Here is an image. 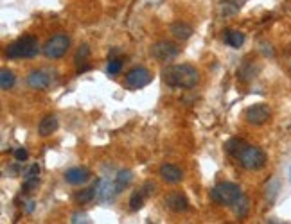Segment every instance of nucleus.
Wrapping results in <instances>:
<instances>
[{
  "label": "nucleus",
  "instance_id": "nucleus-1",
  "mask_svg": "<svg viewBox=\"0 0 291 224\" xmlns=\"http://www.w3.org/2000/svg\"><path fill=\"white\" fill-rule=\"evenodd\" d=\"M162 79L171 88L191 90L199 83V72L192 65H171L162 72Z\"/></svg>",
  "mask_w": 291,
  "mask_h": 224
},
{
  "label": "nucleus",
  "instance_id": "nucleus-2",
  "mask_svg": "<svg viewBox=\"0 0 291 224\" xmlns=\"http://www.w3.org/2000/svg\"><path fill=\"white\" fill-rule=\"evenodd\" d=\"M40 52V45H38V38L32 34L22 36L20 39H16L14 43H11L6 49V56L7 59H32L36 57Z\"/></svg>",
  "mask_w": 291,
  "mask_h": 224
},
{
  "label": "nucleus",
  "instance_id": "nucleus-3",
  "mask_svg": "<svg viewBox=\"0 0 291 224\" xmlns=\"http://www.w3.org/2000/svg\"><path fill=\"white\" fill-rule=\"evenodd\" d=\"M241 196H243L241 187L230 181L217 183V185L210 190V197H212L214 203L220 205V207H232Z\"/></svg>",
  "mask_w": 291,
  "mask_h": 224
},
{
  "label": "nucleus",
  "instance_id": "nucleus-4",
  "mask_svg": "<svg viewBox=\"0 0 291 224\" xmlns=\"http://www.w3.org/2000/svg\"><path fill=\"white\" fill-rule=\"evenodd\" d=\"M238 160L248 171H259L266 165V153L257 146H246L238 156Z\"/></svg>",
  "mask_w": 291,
  "mask_h": 224
},
{
  "label": "nucleus",
  "instance_id": "nucleus-5",
  "mask_svg": "<svg viewBox=\"0 0 291 224\" xmlns=\"http://www.w3.org/2000/svg\"><path fill=\"white\" fill-rule=\"evenodd\" d=\"M68 49H70V38L67 34H56L45 43L43 54L49 59H60L67 54Z\"/></svg>",
  "mask_w": 291,
  "mask_h": 224
},
{
  "label": "nucleus",
  "instance_id": "nucleus-6",
  "mask_svg": "<svg viewBox=\"0 0 291 224\" xmlns=\"http://www.w3.org/2000/svg\"><path fill=\"white\" fill-rule=\"evenodd\" d=\"M151 54L156 61H160V63H169V61L176 59L178 54H180V49H178L173 42L160 39V42H156L155 45H153Z\"/></svg>",
  "mask_w": 291,
  "mask_h": 224
},
{
  "label": "nucleus",
  "instance_id": "nucleus-7",
  "mask_svg": "<svg viewBox=\"0 0 291 224\" xmlns=\"http://www.w3.org/2000/svg\"><path fill=\"white\" fill-rule=\"evenodd\" d=\"M96 199L99 203H114V199L117 197L119 189L115 185V181H110V179H97L96 183Z\"/></svg>",
  "mask_w": 291,
  "mask_h": 224
},
{
  "label": "nucleus",
  "instance_id": "nucleus-8",
  "mask_svg": "<svg viewBox=\"0 0 291 224\" xmlns=\"http://www.w3.org/2000/svg\"><path fill=\"white\" fill-rule=\"evenodd\" d=\"M245 117L248 120V124L252 126H263L266 124L268 120L271 118V110L268 104H253L250 106L248 110L245 111Z\"/></svg>",
  "mask_w": 291,
  "mask_h": 224
},
{
  "label": "nucleus",
  "instance_id": "nucleus-9",
  "mask_svg": "<svg viewBox=\"0 0 291 224\" xmlns=\"http://www.w3.org/2000/svg\"><path fill=\"white\" fill-rule=\"evenodd\" d=\"M153 75L148 68L144 67H137V68H132V70L126 74V85L133 90H139V88H144L151 83Z\"/></svg>",
  "mask_w": 291,
  "mask_h": 224
},
{
  "label": "nucleus",
  "instance_id": "nucleus-10",
  "mask_svg": "<svg viewBox=\"0 0 291 224\" xmlns=\"http://www.w3.org/2000/svg\"><path fill=\"white\" fill-rule=\"evenodd\" d=\"M52 74L49 70H32L27 75V85L32 90H47L52 85Z\"/></svg>",
  "mask_w": 291,
  "mask_h": 224
},
{
  "label": "nucleus",
  "instance_id": "nucleus-11",
  "mask_svg": "<svg viewBox=\"0 0 291 224\" xmlns=\"http://www.w3.org/2000/svg\"><path fill=\"white\" fill-rule=\"evenodd\" d=\"M160 178L163 179L166 183H180L181 178H184V172L178 165H173V164H163L158 171Z\"/></svg>",
  "mask_w": 291,
  "mask_h": 224
},
{
  "label": "nucleus",
  "instance_id": "nucleus-12",
  "mask_svg": "<svg viewBox=\"0 0 291 224\" xmlns=\"http://www.w3.org/2000/svg\"><path fill=\"white\" fill-rule=\"evenodd\" d=\"M163 201H166V207L169 208V210H173V212H185L189 208L187 197H185L184 194H180V192L167 194Z\"/></svg>",
  "mask_w": 291,
  "mask_h": 224
},
{
  "label": "nucleus",
  "instance_id": "nucleus-13",
  "mask_svg": "<svg viewBox=\"0 0 291 224\" xmlns=\"http://www.w3.org/2000/svg\"><path fill=\"white\" fill-rule=\"evenodd\" d=\"M90 178V171L86 167H72L65 172V179L70 185H83Z\"/></svg>",
  "mask_w": 291,
  "mask_h": 224
},
{
  "label": "nucleus",
  "instance_id": "nucleus-14",
  "mask_svg": "<svg viewBox=\"0 0 291 224\" xmlns=\"http://www.w3.org/2000/svg\"><path fill=\"white\" fill-rule=\"evenodd\" d=\"M56 129H58V117L56 115H47V117H43L42 122H40L38 135L47 138V136H50L52 133H56Z\"/></svg>",
  "mask_w": 291,
  "mask_h": 224
},
{
  "label": "nucleus",
  "instance_id": "nucleus-15",
  "mask_svg": "<svg viewBox=\"0 0 291 224\" xmlns=\"http://www.w3.org/2000/svg\"><path fill=\"white\" fill-rule=\"evenodd\" d=\"M171 34L178 39H187L192 36V27L187 22H174L171 24Z\"/></svg>",
  "mask_w": 291,
  "mask_h": 224
},
{
  "label": "nucleus",
  "instance_id": "nucleus-16",
  "mask_svg": "<svg viewBox=\"0 0 291 224\" xmlns=\"http://www.w3.org/2000/svg\"><path fill=\"white\" fill-rule=\"evenodd\" d=\"M88 57H90V47L86 45V43H83V45L78 49V52H76V59H74L76 65H78V72H79V74L90 68V65L86 63V59H88Z\"/></svg>",
  "mask_w": 291,
  "mask_h": 224
},
{
  "label": "nucleus",
  "instance_id": "nucleus-17",
  "mask_svg": "<svg viewBox=\"0 0 291 224\" xmlns=\"http://www.w3.org/2000/svg\"><path fill=\"white\" fill-rule=\"evenodd\" d=\"M246 146H248V144H246L243 138H230L227 144H225V151H227L230 156L238 158L239 154H241V151L245 149Z\"/></svg>",
  "mask_w": 291,
  "mask_h": 224
},
{
  "label": "nucleus",
  "instance_id": "nucleus-18",
  "mask_svg": "<svg viewBox=\"0 0 291 224\" xmlns=\"http://www.w3.org/2000/svg\"><path fill=\"white\" fill-rule=\"evenodd\" d=\"M232 210H234V214H235V217H246L248 215V210H250V201H248V197L243 194L241 197H239L238 201H235L234 205H232Z\"/></svg>",
  "mask_w": 291,
  "mask_h": 224
},
{
  "label": "nucleus",
  "instance_id": "nucleus-19",
  "mask_svg": "<svg viewBox=\"0 0 291 224\" xmlns=\"http://www.w3.org/2000/svg\"><path fill=\"white\" fill-rule=\"evenodd\" d=\"M74 199L78 201L79 205H86V203H90V201H94V199H96V185L86 187V189L76 192Z\"/></svg>",
  "mask_w": 291,
  "mask_h": 224
},
{
  "label": "nucleus",
  "instance_id": "nucleus-20",
  "mask_svg": "<svg viewBox=\"0 0 291 224\" xmlns=\"http://www.w3.org/2000/svg\"><path fill=\"white\" fill-rule=\"evenodd\" d=\"M225 42L232 47V49H241L243 43H245V34L239 31H227L225 34Z\"/></svg>",
  "mask_w": 291,
  "mask_h": 224
},
{
  "label": "nucleus",
  "instance_id": "nucleus-21",
  "mask_svg": "<svg viewBox=\"0 0 291 224\" xmlns=\"http://www.w3.org/2000/svg\"><path fill=\"white\" fill-rule=\"evenodd\" d=\"M132 179H133L132 171H119L117 176H115V179H114L115 185H117V189H119V192H122V190L132 183Z\"/></svg>",
  "mask_w": 291,
  "mask_h": 224
},
{
  "label": "nucleus",
  "instance_id": "nucleus-22",
  "mask_svg": "<svg viewBox=\"0 0 291 224\" xmlns=\"http://www.w3.org/2000/svg\"><path fill=\"white\" fill-rule=\"evenodd\" d=\"M238 75H239V79H241V81H252V79L257 75V67L248 61V63H245L241 68H239Z\"/></svg>",
  "mask_w": 291,
  "mask_h": 224
},
{
  "label": "nucleus",
  "instance_id": "nucleus-23",
  "mask_svg": "<svg viewBox=\"0 0 291 224\" xmlns=\"http://www.w3.org/2000/svg\"><path fill=\"white\" fill-rule=\"evenodd\" d=\"M14 81H16V77H14L13 72L9 68H2V72H0V86H2V90H11L14 86Z\"/></svg>",
  "mask_w": 291,
  "mask_h": 224
},
{
  "label": "nucleus",
  "instance_id": "nucleus-24",
  "mask_svg": "<svg viewBox=\"0 0 291 224\" xmlns=\"http://www.w3.org/2000/svg\"><path fill=\"white\" fill-rule=\"evenodd\" d=\"M146 199H148V197H146V194L142 192V189L135 190V192L132 194V197H130V208H132L133 212L140 210V208L144 207V201Z\"/></svg>",
  "mask_w": 291,
  "mask_h": 224
},
{
  "label": "nucleus",
  "instance_id": "nucleus-25",
  "mask_svg": "<svg viewBox=\"0 0 291 224\" xmlns=\"http://www.w3.org/2000/svg\"><path fill=\"white\" fill-rule=\"evenodd\" d=\"M121 70H122V61L121 59H112L110 63H108V67H106V72L110 75H117Z\"/></svg>",
  "mask_w": 291,
  "mask_h": 224
},
{
  "label": "nucleus",
  "instance_id": "nucleus-26",
  "mask_svg": "<svg viewBox=\"0 0 291 224\" xmlns=\"http://www.w3.org/2000/svg\"><path fill=\"white\" fill-rule=\"evenodd\" d=\"M40 187V179L38 178H31V179H25L24 183V194H31L34 192L36 189Z\"/></svg>",
  "mask_w": 291,
  "mask_h": 224
},
{
  "label": "nucleus",
  "instance_id": "nucleus-27",
  "mask_svg": "<svg viewBox=\"0 0 291 224\" xmlns=\"http://www.w3.org/2000/svg\"><path fill=\"white\" fill-rule=\"evenodd\" d=\"M38 174H40V165H38V164L31 165V167H29L27 171H24V178H25V179L38 178Z\"/></svg>",
  "mask_w": 291,
  "mask_h": 224
},
{
  "label": "nucleus",
  "instance_id": "nucleus-28",
  "mask_svg": "<svg viewBox=\"0 0 291 224\" xmlns=\"http://www.w3.org/2000/svg\"><path fill=\"white\" fill-rule=\"evenodd\" d=\"M72 222H74V224H92L86 214H74V217H72Z\"/></svg>",
  "mask_w": 291,
  "mask_h": 224
},
{
  "label": "nucleus",
  "instance_id": "nucleus-29",
  "mask_svg": "<svg viewBox=\"0 0 291 224\" xmlns=\"http://www.w3.org/2000/svg\"><path fill=\"white\" fill-rule=\"evenodd\" d=\"M155 183L153 181H146L144 185H142V192L146 194V197H151L153 194H155Z\"/></svg>",
  "mask_w": 291,
  "mask_h": 224
},
{
  "label": "nucleus",
  "instance_id": "nucleus-30",
  "mask_svg": "<svg viewBox=\"0 0 291 224\" xmlns=\"http://www.w3.org/2000/svg\"><path fill=\"white\" fill-rule=\"evenodd\" d=\"M14 158H16V161H25L29 158V153L25 149H16L14 151Z\"/></svg>",
  "mask_w": 291,
  "mask_h": 224
},
{
  "label": "nucleus",
  "instance_id": "nucleus-31",
  "mask_svg": "<svg viewBox=\"0 0 291 224\" xmlns=\"http://www.w3.org/2000/svg\"><path fill=\"white\" fill-rule=\"evenodd\" d=\"M18 172H20V167H16V165H11V167H7V174L16 176Z\"/></svg>",
  "mask_w": 291,
  "mask_h": 224
},
{
  "label": "nucleus",
  "instance_id": "nucleus-32",
  "mask_svg": "<svg viewBox=\"0 0 291 224\" xmlns=\"http://www.w3.org/2000/svg\"><path fill=\"white\" fill-rule=\"evenodd\" d=\"M289 181H291V167H289Z\"/></svg>",
  "mask_w": 291,
  "mask_h": 224
}]
</instances>
